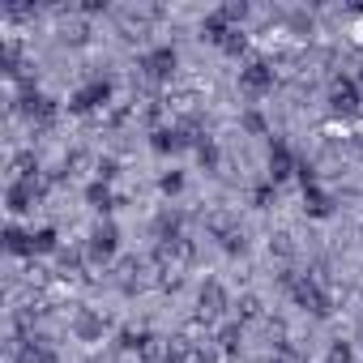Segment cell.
Segmentation results:
<instances>
[{
  "label": "cell",
  "instance_id": "1",
  "mask_svg": "<svg viewBox=\"0 0 363 363\" xmlns=\"http://www.w3.org/2000/svg\"><path fill=\"white\" fill-rule=\"evenodd\" d=\"M107 103H111V82L99 77V82H86V86L69 99V111H73V116H90V111H99V107H107Z\"/></svg>",
  "mask_w": 363,
  "mask_h": 363
},
{
  "label": "cell",
  "instance_id": "2",
  "mask_svg": "<svg viewBox=\"0 0 363 363\" xmlns=\"http://www.w3.org/2000/svg\"><path fill=\"white\" fill-rule=\"evenodd\" d=\"M116 248H120L116 223H99L94 235H90V244H86V261H90V265H107V261L116 257Z\"/></svg>",
  "mask_w": 363,
  "mask_h": 363
},
{
  "label": "cell",
  "instance_id": "3",
  "mask_svg": "<svg viewBox=\"0 0 363 363\" xmlns=\"http://www.w3.org/2000/svg\"><path fill=\"white\" fill-rule=\"evenodd\" d=\"M240 90H244V94H265V90H274V65H269V60H248V65L240 69Z\"/></svg>",
  "mask_w": 363,
  "mask_h": 363
},
{
  "label": "cell",
  "instance_id": "4",
  "mask_svg": "<svg viewBox=\"0 0 363 363\" xmlns=\"http://www.w3.org/2000/svg\"><path fill=\"white\" fill-rule=\"evenodd\" d=\"M359 103H363V94H359V82H354V77H337V82L329 86V107H333L337 116L359 111Z\"/></svg>",
  "mask_w": 363,
  "mask_h": 363
},
{
  "label": "cell",
  "instance_id": "5",
  "mask_svg": "<svg viewBox=\"0 0 363 363\" xmlns=\"http://www.w3.org/2000/svg\"><path fill=\"white\" fill-rule=\"evenodd\" d=\"M223 312H227V291H223L218 282H206V286L197 291V316H201L206 325H214Z\"/></svg>",
  "mask_w": 363,
  "mask_h": 363
},
{
  "label": "cell",
  "instance_id": "6",
  "mask_svg": "<svg viewBox=\"0 0 363 363\" xmlns=\"http://www.w3.org/2000/svg\"><path fill=\"white\" fill-rule=\"evenodd\" d=\"M5 201H9V214H30L39 201V179H13Z\"/></svg>",
  "mask_w": 363,
  "mask_h": 363
},
{
  "label": "cell",
  "instance_id": "7",
  "mask_svg": "<svg viewBox=\"0 0 363 363\" xmlns=\"http://www.w3.org/2000/svg\"><path fill=\"white\" fill-rule=\"evenodd\" d=\"M141 73H145L150 82H167V77L175 73V48H154V52H145V56H141Z\"/></svg>",
  "mask_w": 363,
  "mask_h": 363
},
{
  "label": "cell",
  "instance_id": "8",
  "mask_svg": "<svg viewBox=\"0 0 363 363\" xmlns=\"http://www.w3.org/2000/svg\"><path fill=\"white\" fill-rule=\"evenodd\" d=\"M291 171H299L291 145H286V141H274V145H269V179H274V184H282Z\"/></svg>",
  "mask_w": 363,
  "mask_h": 363
},
{
  "label": "cell",
  "instance_id": "9",
  "mask_svg": "<svg viewBox=\"0 0 363 363\" xmlns=\"http://www.w3.org/2000/svg\"><path fill=\"white\" fill-rule=\"evenodd\" d=\"M184 145H189L184 128H154L150 133V150L154 154H175V150H184Z\"/></svg>",
  "mask_w": 363,
  "mask_h": 363
},
{
  "label": "cell",
  "instance_id": "10",
  "mask_svg": "<svg viewBox=\"0 0 363 363\" xmlns=\"http://www.w3.org/2000/svg\"><path fill=\"white\" fill-rule=\"evenodd\" d=\"M303 214H308V218H329V214H333V197H329L320 184H308V189H303Z\"/></svg>",
  "mask_w": 363,
  "mask_h": 363
},
{
  "label": "cell",
  "instance_id": "11",
  "mask_svg": "<svg viewBox=\"0 0 363 363\" xmlns=\"http://www.w3.org/2000/svg\"><path fill=\"white\" fill-rule=\"evenodd\" d=\"M22 111H26L35 124H52V120H56V103H52L48 94H26V99H22Z\"/></svg>",
  "mask_w": 363,
  "mask_h": 363
},
{
  "label": "cell",
  "instance_id": "12",
  "mask_svg": "<svg viewBox=\"0 0 363 363\" xmlns=\"http://www.w3.org/2000/svg\"><path fill=\"white\" fill-rule=\"evenodd\" d=\"M73 333H77L82 342L103 337V316H99V312H77V316H73Z\"/></svg>",
  "mask_w": 363,
  "mask_h": 363
},
{
  "label": "cell",
  "instance_id": "13",
  "mask_svg": "<svg viewBox=\"0 0 363 363\" xmlns=\"http://www.w3.org/2000/svg\"><path fill=\"white\" fill-rule=\"evenodd\" d=\"M231 30H235V26H231V22H227V18L218 13V9H214V13H210L206 22H201V35H206V39H210L214 48H223V39H227Z\"/></svg>",
  "mask_w": 363,
  "mask_h": 363
},
{
  "label": "cell",
  "instance_id": "14",
  "mask_svg": "<svg viewBox=\"0 0 363 363\" xmlns=\"http://www.w3.org/2000/svg\"><path fill=\"white\" fill-rule=\"evenodd\" d=\"M206 231H210V235H218V240H227V235H235L240 227H235L231 210H214V214H206Z\"/></svg>",
  "mask_w": 363,
  "mask_h": 363
},
{
  "label": "cell",
  "instance_id": "15",
  "mask_svg": "<svg viewBox=\"0 0 363 363\" xmlns=\"http://www.w3.org/2000/svg\"><path fill=\"white\" fill-rule=\"evenodd\" d=\"M9 167H13V179H39V162H35V154H30V150L13 154V158H9Z\"/></svg>",
  "mask_w": 363,
  "mask_h": 363
},
{
  "label": "cell",
  "instance_id": "16",
  "mask_svg": "<svg viewBox=\"0 0 363 363\" xmlns=\"http://www.w3.org/2000/svg\"><path fill=\"white\" fill-rule=\"evenodd\" d=\"M137 359H145V363H167V337H154V333H145V342H141Z\"/></svg>",
  "mask_w": 363,
  "mask_h": 363
},
{
  "label": "cell",
  "instance_id": "17",
  "mask_svg": "<svg viewBox=\"0 0 363 363\" xmlns=\"http://www.w3.org/2000/svg\"><path fill=\"white\" fill-rule=\"evenodd\" d=\"M86 201H90L99 214H107V210H111V201H116V197H111V189H107V179H94V184L86 189Z\"/></svg>",
  "mask_w": 363,
  "mask_h": 363
},
{
  "label": "cell",
  "instance_id": "18",
  "mask_svg": "<svg viewBox=\"0 0 363 363\" xmlns=\"http://www.w3.org/2000/svg\"><path fill=\"white\" fill-rule=\"evenodd\" d=\"M5 248L18 252V257H26V252L35 257V240H30L26 231H18V227H5Z\"/></svg>",
  "mask_w": 363,
  "mask_h": 363
},
{
  "label": "cell",
  "instance_id": "19",
  "mask_svg": "<svg viewBox=\"0 0 363 363\" xmlns=\"http://www.w3.org/2000/svg\"><path fill=\"white\" fill-rule=\"evenodd\" d=\"M235 316H240V325H244V320H261V299H257V295H244V299L235 303Z\"/></svg>",
  "mask_w": 363,
  "mask_h": 363
},
{
  "label": "cell",
  "instance_id": "20",
  "mask_svg": "<svg viewBox=\"0 0 363 363\" xmlns=\"http://www.w3.org/2000/svg\"><path fill=\"white\" fill-rule=\"evenodd\" d=\"M240 337H244V329H240V325H227V329L218 333V350H223V354H235V350H240Z\"/></svg>",
  "mask_w": 363,
  "mask_h": 363
},
{
  "label": "cell",
  "instance_id": "21",
  "mask_svg": "<svg viewBox=\"0 0 363 363\" xmlns=\"http://www.w3.org/2000/svg\"><path fill=\"white\" fill-rule=\"evenodd\" d=\"M274 201H278V184H274V179H265V184L252 193V206H257V210H269Z\"/></svg>",
  "mask_w": 363,
  "mask_h": 363
},
{
  "label": "cell",
  "instance_id": "22",
  "mask_svg": "<svg viewBox=\"0 0 363 363\" xmlns=\"http://www.w3.org/2000/svg\"><path fill=\"white\" fill-rule=\"evenodd\" d=\"M244 48H248V35H244V30H240V26H235V30H231V35H227V39H223V52H227V56H240V52H244Z\"/></svg>",
  "mask_w": 363,
  "mask_h": 363
},
{
  "label": "cell",
  "instance_id": "23",
  "mask_svg": "<svg viewBox=\"0 0 363 363\" xmlns=\"http://www.w3.org/2000/svg\"><path fill=\"white\" fill-rule=\"evenodd\" d=\"M197 158H201V167H218V145L210 137H201L197 141Z\"/></svg>",
  "mask_w": 363,
  "mask_h": 363
},
{
  "label": "cell",
  "instance_id": "24",
  "mask_svg": "<svg viewBox=\"0 0 363 363\" xmlns=\"http://www.w3.org/2000/svg\"><path fill=\"white\" fill-rule=\"evenodd\" d=\"M30 240H35V252H56V231L52 227H39Z\"/></svg>",
  "mask_w": 363,
  "mask_h": 363
},
{
  "label": "cell",
  "instance_id": "25",
  "mask_svg": "<svg viewBox=\"0 0 363 363\" xmlns=\"http://www.w3.org/2000/svg\"><path fill=\"white\" fill-rule=\"evenodd\" d=\"M158 189H162V193H167V197H175V193H179V189H184V175H179V171H167V175H162V179H158Z\"/></svg>",
  "mask_w": 363,
  "mask_h": 363
},
{
  "label": "cell",
  "instance_id": "26",
  "mask_svg": "<svg viewBox=\"0 0 363 363\" xmlns=\"http://www.w3.org/2000/svg\"><path fill=\"white\" fill-rule=\"evenodd\" d=\"M218 13H223V18H227V22H231V26H240V22H244V18H248V5H235V0H231V5H223V9H218Z\"/></svg>",
  "mask_w": 363,
  "mask_h": 363
},
{
  "label": "cell",
  "instance_id": "27",
  "mask_svg": "<svg viewBox=\"0 0 363 363\" xmlns=\"http://www.w3.org/2000/svg\"><path fill=\"white\" fill-rule=\"evenodd\" d=\"M269 252H278V257H291V235H286V231H278V235L269 240Z\"/></svg>",
  "mask_w": 363,
  "mask_h": 363
},
{
  "label": "cell",
  "instance_id": "28",
  "mask_svg": "<svg viewBox=\"0 0 363 363\" xmlns=\"http://www.w3.org/2000/svg\"><path fill=\"white\" fill-rule=\"evenodd\" d=\"M329 363H350V342H333L329 346Z\"/></svg>",
  "mask_w": 363,
  "mask_h": 363
},
{
  "label": "cell",
  "instance_id": "29",
  "mask_svg": "<svg viewBox=\"0 0 363 363\" xmlns=\"http://www.w3.org/2000/svg\"><path fill=\"white\" fill-rule=\"evenodd\" d=\"M223 248H227L231 257H235V252H244V231H235V235H227V240H223Z\"/></svg>",
  "mask_w": 363,
  "mask_h": 363
},
{
  "label": "cell",
  "instance_id": "30",
  "mask_svg": "<svg viewBox=\"0 0 363 363\" xmlns=\"http://www.w3.org/2000/svg\"><path fill=\"white\" fill-rule=\"evenodd\" d=\"M65 39H69V43H82V39H86V26H82V22L65 26Z\"/></svg>",
  "mask_w": 363,
  "mask_h": 363
},
{
  "label": "cell",
  "instance_id": "31",
  "mask_svg": "<svg viewBox=\"0 0 363 363\" xmlns=\"http://www.w3.org/2000/svg\"><path fill=\"white\" fill-rule=\"evenodd\" d=\"M244 128H248V133H265V120H261L257 111H248V116H244Z\"/></svg>",
  "mask_w": 363,
  "mask_h": 363
},
{
  "label": "cell",
  "instance_id": "32",
  "mask_svg": "<svg viewBox=\"0 0 363 363\" xmlns=\"http://www.w3.org/2000/svg\"><path fill=\"white\" fill-rule=\"evenodd\" d=\"M274 363H303V359H299V354H295V350H286V346H282V350H278V354H274Z\"/></svg>",
  "mask_w": 363,
  "mask_h": 363
}]
</instances>
